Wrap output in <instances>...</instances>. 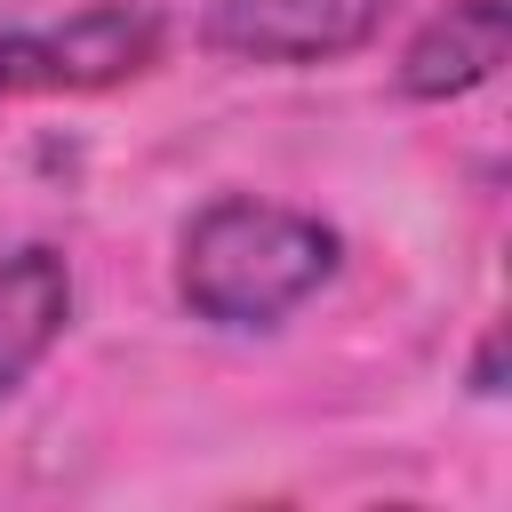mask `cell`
Here are the masks:
<instances>
[{
  "instance_id": "1",
  "label": "cell",
  "mask_w": 512,
  "mask_h": 512,
  "mask_svg": "<svg viewBox=\"0 0 512 512\" xmlns=\"http://www.w3.org/2000/svg\"><path fill=\"white\" fill-rule=\"evenodd\" d=\"M336 256H344V240L320 216L280 208V200L224 192V200H208L184 224L176 296L200 320H216V328H272L304 296H320L336 280Z\"/></svg>"
},
{
  "instance_id": "2",
  "label": "cell",
  "mask_w": 512,
  "mask_h": 512,
  "mask_svg": "<svg viewBox=\"0 0 512 512\" xmlns=\"http://www.w3.org/2000/svg\"><path fill=\"white\" fill-rule=\"evenodd\" d=\"M160 56V16L144 0H96L40 32H0V96H56V88H112Z\"/></svg>"
},
{
  "instance_id": "3",
  "label": "cell",
  "mask_w": 512,
  "mask_h": 512,
  "mask_svg": "<svg viewBox=\"0 0 512 512\" xmlns=\"http://www.w3.org/2000/svg\"><path fill=\"white\" fill-rule=\"evenodd\" d=\"M392 0H208V48L240 64H328L376 40Z\"/></svg>"
},
{
  "instance_id": "4",
  "label": "cell",
  "mask_w": 512,
  "mask_h": 512,
  "mask_svg": "<svg viewBox=\"0 0 512 512\" xmlns=\"http://www.w3.org/2000/svg\"><path fill=\"white\" fill-rule=\"evenodd\" d=\"M504 56H512V8L504 0H448L400 48V96H416V104L472 96L480 80H496Z\"/></svg>"
},
{
  "instance_id": "5",
  "label": "cell",
  "mask_w": 512,
  "mask_h": 512,
  "mask_svg": "<svg viewBox=\"0 0 512 512\" xmlns=\"http://www.w3.org/2000/svg\"><path fill=\"white\" fill-rule=\"evenodd\" d=\"M64 320H72V264L48 240L0 256V400L56 352Z\"/></svg>"
},
{
  "instance_id": "6",
  "label": "cell",
  "mask_w": 512,
  "mask_h": 512,
  "mask_svg": "<svg viewBox=\"0 0 512 512\" xmlns=\"http://www.w3.org/2000/svg\"><path fill=\"white\" fill-rule=\"evenodd\" d=\"M472 392H504V336H496V328L480 336V360H472Z\"/></svg>"
}]
</instances>
